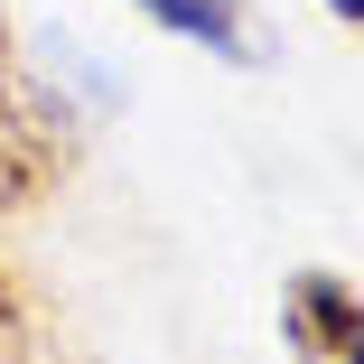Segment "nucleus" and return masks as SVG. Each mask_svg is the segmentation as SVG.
Wrapping results in <instances>:
<instances>
[{
	"label": "nucleus",
	"instance_id": "f257e3e1",
	"mask_svg": "<svg viewBox=\"0 0 364 364\" xmlns=\"http://www.w3.org/2000/svg\"><path fill=\"white\" fill-rule=\"evenodd\" d=\"M75 159H85L75 112L10 65V75H0V215H38L65 178H75Z\"/></svg>",
	"mask_w": 364,
	"mask_h": 364
},
{
	"label": "nucleus",
	"instance_id": "39448f33",
	"mask_svg": "<svg viewBox=\"0 0 364 364\" xmlns=\"http://www.w3.org/2000/svg\"><path fill=\"white\" fill-rule=\"evenodd\" d=\"M327 10H336V19H346V28L364 38V0H327Z\"/></svg>",
	"mask_w": 364,
	"mask_h": 364
},
{
	"label": "nucleus",
	"instance_id": "f03ea898",
	"mask_svg": "<svg viewBox=\"0 0 364 364\" xmlns=\"http://www.w3.org/2000/svg\"><path fill=\"white\" fill-rule=\"evenodd\" d=\"M280 346H289V364H364V289L346 271H289Z\"/></svg>",
	"mask_w": 364,
	"mask_h": 364
},
{
	"label": "nucleus",
	"instance_id": "423d86ee",
	"mask_svg": "<svg viewBox=\"0 0 364 364\" xmlns=\"http://www.w3.org/2000/svg\"><path fill=\"white\" fill-rule=\"evenodd\" d=\"M10 65H19V47H10V10H0V75H10Z\"/></svg>",
	"mask_w": 364,
	"mask_h": 364
},
{
	"label": "nucleus",
	"instance_id": "20e7f679",
	"mask_svg": "<svg viewBox=\"0 0 364 364\" xmlns=\"http://www.w3.org/2000/svg\"><path fill=\"white\" fill-rule=\"evenodd\" d=\"M38 355V318H28V289L0 271V364H28Z\"/></svg>",
	"mask_w": 364,
	"mask_h": 364
},
{
	"label": "nucleus",
	"instance_id": "7ed1b4c3",
	"mask_svg": "<svg viewBox=\"0 0 364 364\" xmlns=\"http://www.w3.org/2000/svg\"><path fill=\"white\" fill-rule=\"evenodd\" d=\"M131 10L159 19V28H178V38H196V47H215V56H243V47H252L243 0H131Z\"/></svg>",
	"mask_w": 364,
	"mask_h": 364
}]
</instances>
